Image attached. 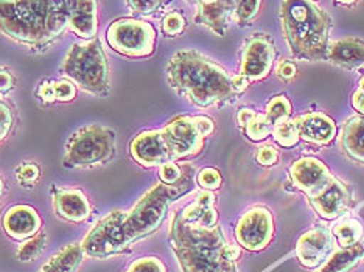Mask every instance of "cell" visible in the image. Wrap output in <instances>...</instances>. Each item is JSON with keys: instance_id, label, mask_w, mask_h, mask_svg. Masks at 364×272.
Segmentation results:
<instances>
[{"instance_id": "1", "label": "cell", "mask_w": 364, "mask_h": 272, "mask_svg": "<svg viewBox=\"0 0 364 272\" xmlns=\"http://www.w3.org/2000/svg\"><path fill=\"white\" fill-rule=\"evenodd\" d=\"M182 193L176 185L159 184L129 212H112L90 229L81 249L94 257H107L153 234L161 226L168 205Z\"/></svg>"}, {"instance_id": "2", "label": "cell", "mask_w": 364, "mask_h": 272, "mask_svg": "<svg viewBox=\"0 0 364 272\" xmlns=\"http://www.w3.org/2000/svg\"><path fill=\"white\" fill-rule=\"evenodd\" d=\"M167 78L179 95L200 108L232 103L250 85L242 75H229L226 69L192 48L171 56Z\"/></svg>"}, {"instance_id": "3", "label": "cell", "mask_w": 364, "mask_h": 272, "mask_svg": "<svg viewBox=\"0 0 364 272\" xmlns=\"http://www.w3.org/2000/svg\"><path fill=\"white\" fill-rule=\"evenodd\" d=\"M72 2H0V31L31 48H44L69 26Z\"/></svg>"}, {"instance_id": "4", "label": "cell", "mask_w": 364, "mask_h": 272, "mask_svg": "<svg viewBox=\"0 0 364 272\" xmlns=\"http://www.w3.org/2000/svg\"><path fill=\"white\" fill-rule=\"evenodd\" d=\"M280 21L285 40L296 60L309 62L327 60L332 19L318 4L309 0L282 2Z\"/></svg>"}, {"instance_id": "5", "label": "cell", "mask_w": 364, "mask_h": 272, "mask_svg": "<svg viewBox=\"0 0 364 272\" xmlns=\"http://www.w3.org/2000/svg\"><path fill=\"white\" fill-rule=\"evenodd\" d=\"M61 72L94 95H106L109 90V69L102 45L97 40L72 45L64 58Z\"/></svg>"}, {"instance_id": "6", "label": "cell", "mask_w": 364, "mask_h": 272, "mask_svg": "<svg viewBox=\"0 0 364 272\" xmlns=\"http://www.w3.org/2000/svg\"><path fill=\"white\" fill-rule=\"evenodd\" d=\"M115 150V134L109 128L89 125L73 136L64 154V162L72 167H89L105 163L112 158Z\"/></svg>"}, {"instance_id": "7", "label": "cell", "mask_w": 364, "mask_h": 272, "mask_svg": "<svg viewBox=\"0 0 364 272\" xmlns=\"http://www.w3.org/2000/svg\"><path fill=\"white\" fill-rule=\"evenodd\" d=\"M213 133V121L209 117H178L161 129L170 161L186 159L203 150L204 138Z\"/></svg>"}, {"instance_id": "8", "label": "cell", "mask_w": 364, "mask_h": 272, "mask_svg": "<svg viewBox=\"0 0 364 272\" xmlns=\"http://www.w3.org/2000/svg\"><path fill=\"white\" fill-rule=\"evenodd\" d=\"M107 43L115 52L129 58L150 56L154 52L156 30L144 21L122 19L107 28Z\"/></svg>"}, {"instance_id": "9", "label": "cell", "mask_w": 364, "mask_h": 272, "mask_svg": "<svg viewBox=\"0 0 364 272\" xmlns=\"http://www.w3.org/2000/svg\"><path fill=\"white\" fill-rule=\"evenodd\" d=\"M276 60L272 39L268 35H255L247 40L242 52L240 73L247 81H260L269 75Z\"/></svg>"}, {"instance_id": "10", "label": "cell", "mask_w": 364, "mask_h": 272, "mask_svg": "<svg viewBox=\"0 0 364 272\" xmlns=\"http://www.w3.org/2000/svg\"><path fill=\"white\" fill-rule=\"evenodd\" d=\"M237 240L250 251H260L267 247L274 234V222L267 207H252L243 213L237 229Z\"/></svg>"}, {"instance_id": "11", "label": "cell", "mask_w": 364, "mask_h": 272, "mask_svg": "<svg viewBox=\"0 0 364 272\" xmlns=\"http://www.w3.org/2000/svg\"><path fill=\"white\" fill-rule=\"evenodd\" d=\"M350 202V192L341 180L332 176V179L310 197V204L318 215L324 219H336L347 212Z\"/></svg>"}, {"instance_id": "12", "label": "cell", "mask_w": 364, "mask_h": 272, "mask_svg": "<svg viewBox=\"0 0 364 272\" xmlns=\"http://www.w3.org/2000/svg\"><path fill=\"white\" fill-rule=\"evenodd\" d=\"M289 179L297 190L307 193L309 197H311L332 179V173L321 161L302 158L289 167Z\"/></svg>"}, {"instance_id": "13", "label": "cell", "mask_w": 364, "mask_h": 272, "mask_svg": "<svg viewBox=\"0 0 364 272\" xmlns=\"http://www.w3.org/2000/svg\"><path fill=\"white\" fill-rule=\"evenodd\" d=\"M332 235L328 229L316 227L304 234L296 244V254L305 268H318L332 254Z\"/></svg>"}, {"instance_id": "14", "label": "cell", "mask_w": 364, "mask_h": 272, "mask_svg": "<svg viewBox=\"0 0 364 272\" xmlns=\"http://www.w3.org/2000/svg\"><path fill=\"white\" fill-rule=\"evenodd\" d=\"M131 154L144 167H162L171 162L159 131H145L131 142Z\"/></svg>"}, {"instance_id": "15", "label": "cell", "mask_w": 364, "mask_h": 272, "mask_svg": "<svg viewBox=\"0 0 364 272\" xmlns=\"http://www.w3.org/2000/svg\"><path fill=\"white\" fill-rule=\"evenodd\" d=\"M297 133L305 142L326 146L333 142L336 137L335 121L322 112H309L294 119Z\"/></svg>"}, {"instance_id": "16", "label": "cell", "mask_w": 364, "mask_h": 272, "mask_svg": "<svg viewBox=\"0 0 364 272\" xmlns=\"http://www.w3.org/2000/svg\"><path fill=\"white\" fill-rule=\"evenodd\" d=\"M327 61L339 67L358 69L364 65V40L355 36L336 39L328 45Z\"/></svg>"}, {"instance_id": "17", "label": "cell", "mask_w": 364, "mask_h": 272, "mask_svg": "<svg viewBox=\"0 0 364 272\" xmlns=\"http://www.w3.org/2000/svg\"><path fill=\"white\" fill-rule=\"evenodd\" d=\"M195 21L208 27L215 35L225 36L234 16L235 2H200Z\"/></svg>"}, {"instance_id": "18", "label": "cell", "mask_w": 364, "mask_h": 272, "mask_svg": "<svg viewBox=\"0 0 364 272\" xmlns=\"http://www.w3.org/2000/svg\"><path fill=\"white\" fill-rule=\"evenodd\" d=\"M4 227L10 236L16 240H23V238L36 235L41 227V219L35 209L28 205H16L5 213Z\"/></svg>"}, {"instance_id": "19", "label": "cell", "mask_w": 364, "mask_h": 272, "mask_svg": "<svg viewBox=\"0 0 364 272\" xmlns=\"http://www.w3.org/2000/svg\"><path fill=\"white\" fill-rule=\"evenodd\" d=\"M53 207L58 215L72 222L85 221L90 213L86 196L78 190H63V188L56 190L53 195Z\"/></svg>"}, {"instance_id": "20", "label": "cell", "mask_w": 364, "mask_h": 272, "mask_svg": "<svg viewBox=\"0 0 364 272\" xmlns=\"http://www.w3.org/2000/svg\"><path fill=\"white\" fill-rule=\"evenodd\" d=\"M215 200L210 193H201L198 200L188 205L184 212L178 217L181 222L186 226L201 227V229H213L217 227V210L213 205Z\"/></svg>"}, {"instance_id": "21", "label": "cell", "mask_w": 364, "mask_h": 272, "mask_svg": "<svg viewBox=\"0 0 364 272\" xmlns=\"http://www.w3.org/2000/svg\"><path fill=\"white\" fill-rule=\"evenodd\" d=\"M339 148L355 162L364 163V119L352 117L347 120L339 133Z\"/></svg>"}, {"instance_id": "22", "label": "cell", "mask_w": 364, "mask_h": 272, "mask_svg": "<svg viewBox=\"0 0 364 272\" xmlns=\"http://www.w3.org/2000/svg\"><path fill=\"white\" fill-rule=\"evenodd\" d=\"M69 26L81 38H94L97 33V4L72 2Z\"/></svg>"}, {"instance_id": "23", "label": "cell", "mask_w": 364, "mask_h": 272, "mask_svg": "<svg viewBox=\"0 0 364 272\" xmlns=\"http://www.w3.org/2000/svg\"><path fill=\"white\" fill-rule=\"evenodd\" d=\"M238 125L245 131L246 137L252 142H262L271 134V125L268 123L264 114H260L252 109H242L238 112Z\"/></svg>"}, {"instance_id": "24", "label": "cell", "mask_w": 364, "mask_h": 272, "mask_svg": "<svg viewBox=\"0 0 364 272\" xmlns=\"http://www.w3.org/2000/svg\"><path fill=\"white\" fill-rule=\"evenodd\" d=\"M363 257H364L363 244L341 247V249L330 255L327 263L322 266L319 272H349Z\"/></svg>"}, {"instance_id": "25", "label": "cell", "mask_w": 364, "mask_h": 272, "mask_svg": "<svg viewBox=\"0 0 364 272\" xmlns=\"http://www.w3.org/2000/svg\"><path fill=\"white\" fill-rule=\"evenodd\" d=\"M82 249L78 244H70L41 269V272H75L80 266Z\"/></svg>"}, {"instance_id": "26", "label": "cell", "mask_w": 364, "mask_h": 272, "mask_svg": "<svg viewBox=\"0 0 364 272\" xmlns=\"http://www.w3.org/2000/svg\"><path fill=\"white\" fill-rule=\"evenodd\" d=\"M39 97L44 102L53 103V102H70L75 97V87L70 85L69 81H53L46 82L38 90Z\"/></svg>"}, {"instance_id": "27", "label": "cell", "mask_w": 364, "mask_h": 272, "mask_svg": "<svg viewBox=\"0 0 364 272\" xmlns=\"http://www.w3.org/2000/svg\"><path fill=\"white\" fill-rule=\"evenodd\" d=\"M333 234L336 236V240L341 247H350L358 244L360 238L364 234V229L360 224L357 219H349V221H343L333 229Z\"/></svg>"}, {"instance_id": "28", "label": "cell", "mask_w": 364, "mask_h": 272, "mask_svg": "<svg viewBox=\"0 0 364 272\" xmlns=\"http://www.w3.org/2000/svg\"><path fill=\"white\" fill-rule=\"evenodd\" d=\"M289 114H291V103L285 95L272 97L267 104V109H264V117H267L271 126H276L277 123L288 120Z\"/></svg>"}, {"instance_id": "29", "label": "cell", "mask_w": 364, "mask_h": 272, "mask_svg": "<svg viewBox=\"0 0 364 272\" xmlns=\"http://www.w3.org/2000/svg\"><path fill=\"white\" fill-rule=\"evenodd\" d=\"M272 136H274L276 142L282 148H294L301 140L294 120L289 119L277 123V125L272 128Z\"/></svg>"}, {"instance_id": "30", "label": "cell", "mask_w": 364, "mask_h": 272, "mask_svg": "<svg viewBox=\"0 0 364 272\" xmlns=\"http://www.w3.org/2000/svg\"><path fill=\"white\" fill-rule=\"evenodd\" d=\"M262 2L259 0H243V2H235L232 19L240 26H247V23L255 19L259 14Z\"/></svg>"}, {"instance_id": "31", "label": "cell", "mask_w": 364, "mask_h": 272, "mask_svg": "<svg viewBox=\"0 0 364 272\" xmlns=\"http://www.w3.org/2000/svg\"><path fill=\"white\" fill-rule=\"evenodd\" d=\"M46 244H47V235L46 234H39L36 236H33L31 240H28L26 244L21 246V249L18 252L19 260L21 261L35 260L38 255L44 251Z\"/></svg>"}, {"instance_id": "32", "label": "cell", "mask_w": 364, "mask_h": 272, "mask_svg": "<svg viewBox=\"0 0 364 272\" xmlns=\"http://www.w3.org/2000/svg\"><path fill=\"white\" fill-rule=\"evenodd\" d=\"M186 28V19L184 16L178 11H173L170 14L165 16V19L162 22V31L164 35L167 36H178Z\"/></svg>"}, {"instance_id": "33", "label": "cell", "mask_w": 364, "mask_h": 272, "mask_svg": "<svg viewBox=\"0 0 364 272\" xmlns=\"http://www.w3.org/2000/svg\"><path fill=\"white\" fill-rule=\"evenodd\" d=\"M198 184H200L205 190H217L221 185V175L218 170L215 168H204L198 175Z\"/></svg>"}, {"instance_id": "34", "label": "cell", "mask_w": 364, "mask_h": 272, "mask_svg": "<svg viewBox=\"0 0 364 272\" xmlns=\"http://www.w3.org/2000/svg\"><path fill=\"white\" fill-rule=\"evenodd\" d=\"M128 272H165V266L162 265L161 260L154 257H146L132 263Z\"/></svg>"}, {"instance_id": "35", "label": "cell", "mask_w": 364, "mask_h": 272, "mask_svg": "<svg viewBox=\"0 0 364 272\" xmlns=\"http://www.w3.org/2000/svg\"><path fill=\"white\" fill-rule=\"evenodd\" d=\"M159 178L165 185H175L181 178V168L175 162L164 163L159 170Z\"/></svg>"}, {"instance_id": "36", "label": "cell", "mask_w": 364, "mask_h": 272, "mask_svg": "<svg viewBox=\"0 0 364 272\" xmlns=\"http://www.w3.org/2000/svg\"><path fill=\"white\" fill-rule=\"evenodd\" d=\"M255 158H257V162L263 165V167H271V165L279 162V153L272 145H262L257 150Z\"/></svg>"}, {"instance_id": "37", "label": "cell", "mask_w": 364, "mask_h": 272, "mask_svg": "<svg viewBox=\"0 0 364 272\" xmlns=\"http://www.w3.org/2000/svg\"><path fill=\"white\" fill-rule=\"evenodd\" d=\"M18 179L21 184H28L33 185L39 179V168L33 163L21 165L18 170Z\"/></svg>"}, {"instance_id": "38", "label": "cell", "mask_w": 364, "mask_h": 272, "mask_svg": "<svg viewBox=\"0 0 364 272\" xmlns=\"http://www.w3.org/2000/svg\"><path fill=\"white\" fill-rule=\"evenodd\" d=\"M296 64L289 60L280 61L277 65V77L284 81H291L296 77Z\"/></svg>"}, {"instance_id": "39", "label": "cell", "mask_w": 364, "mask_h": 272, "mask_svg": "<svg viewBox=\"0 0 364 272\" xmlns=\"http://www.w3.org/2000/svg\"><path fill=\"white\" fill-rule=\"evenodd\" d=\"M13 125V115L6 106L0 104V140H2Z\"/></svg>"}, {"instance_id": "40", "label": "cell", "mask_w": 364, "mask_h": 272, "mask_svg": "<svg viewBox=\"0 0 364 272\" xmlns=\"http://www.w3.org/2000/svg\"><path fill=\"white\" fill-rule=\"evenodd\" d=\"M128 5L134 10L136 13H142V14H151L154 13L157 8H162L164 2H128Z\"/></svg>"}, {"instance_id": "41", "label": "cell", "mask_w": 364, "mask_h": 272, "mask_svg": "<svg viewBox=\"0 0 364 272\" xmlns=\"http://www.w3.org/2000/svg\"><path fill=\"white\" fill-rule=\"evenodd\" d=\"M14 87V77L8 70L0 69V94L10 92Z\"/></svg>"}, {"instance_id": "42", "label": "cell", "mask_w": 364, "mask_h": 272, "mask_svg": "<svg viewBox=\"0 0 364 272\" xmlns=\"http://www.w3.org/2000/svg\"><path fill=\"white\" fill-rule=\"evenodd\" d=\"M352 106L355 111H358L360 114L364 115V90L358 89L357 92L352 95Z\"/></svg>"}, {"instance_id": "43", "label": "cell", "mask_w": 364, "mask_h": 272, "mask_svg": "<svg viewBox=\"0 0 364 272\" xmlns=\"http://www.w3.org/2000/svg\"><path fill=\"white\" fill-rule=\"evenodd\" d=\"M336 5H349V6H353V5H357V2H336Z\"/></svg>"}, {"instance_id": "44", "label": "cell", "mask_w": 364, "mask_h": 272, "mask_svg": "<svg viewBox=\"0 0 364 272\" xmlns=\"http://www.w3.org/2000/svg\"><path fill=\"white\" fill-rule=\"evenodd\" d=\"M358 89H361V90H364V77L361 78V81H360V87Z\"/></svg>"}, {"instance_id": "45", "label": "cell", "mask_w": 364, "mask_h": 272, "mask_svg": "<svg viewBox=\"0 0 364 272\" xmlns=\"http://www.w3.org/2000/svg\"><path fill=\"white\" fill-rule=\"evenodd\" d=\"M4 192V185H2V180H0V195H2Z\"/></svg>"}, {"instance_id": "46", "label": "cell", "mask_w": 364, "mask_h": 272, "mask_svg": "<svg viewBox=\"0 0 364 272\" xmlns=\"http://www.w3.org/2000/svg\"><path fill=\"white\" fill-rule=\"evenodd\" d=\"M223 272H234V271H223Z\"/></svg>"}]
</instances>
